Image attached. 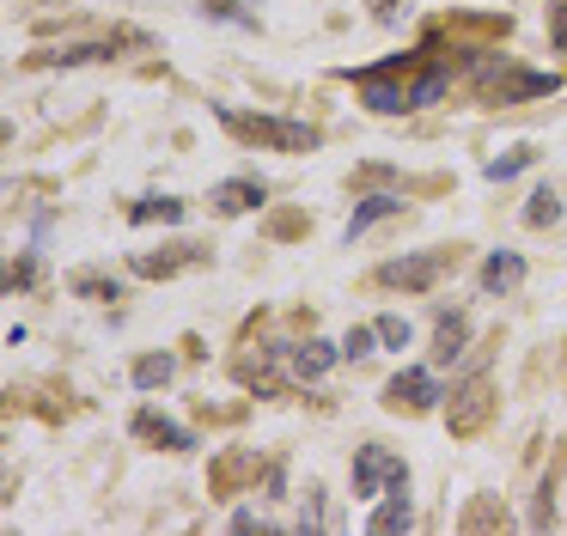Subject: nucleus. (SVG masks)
<instances>
[{
	"instance_id": "1",
	"label": "nucleus",
	"mask_w": 567,
	"mask_h": 536,
	"mask_svg": "<svg viewBox=\"0 0 567 536\" xmlns=\"http://www.w3.org/2000/svg\"><path fill=\"white\" fill-rule=\"evenodd\" d=\"M220 122L233 134H245V141H257V146H275V153H318V141H323L311 122H287V116H245V110H220Z\"/></svg>"
},
{
	"instance_id": "2",
	"label": "nucleus",
	"mask_w": 567,
	"mask_h": 536,
	"mask_svg": "<svg viewBox=\"0 0 567 536\" xmlns=\"http://www.w3.org/2000/svg\"><path fill=\"white\" fill-rule=\"evenodd\" d=\"M555 73H530V68H506L501 55H482L476 61V92L488 97V104H518V97H543L555 92Z\"/></svg>"
},
{
	"instance_id": "3",
	"label": "nucleus",
	"mask_w": 567,
	"mask_h": 536,
	"mask_svg": "<svg viewBox=\"0 0 567 536\" xmlns=\"http://www.w3.org/2000/svg\"><path fill=\"white\" fill-rule=\"evenodd\" d=\"M391 487H409V470L391 445H360L354 451V494L360 499H384Z\"/></svg>"
},
{
	"instance_id": "4",
	"label": "nucleus",
	"mask_w": 567,
	"mask_h": 536,
	"mask_svg": "<svg viewBox=\"0 0 567 536\" xmlns=\"http://www.w3.org/2000/svg\"><path fill=\"white\" fill-rule=\"evenodd\" d=\"M488 414H494V384L476 372L470 384H457L452 409H445V426H452L457 439H470V433H482V426H488Z\"/></svg>"
},
{
	"instance_id": "5",
	"label": "nucleus",
	"mask_w": 567,
	"mask_h": 536,
	"mask_svg": "<svg viewBox=\"0 0 567 536\" xmlns=\"http://www.w3.org/2000/svg\"><path fill=\"white\" fill-rule=\"evenodd\" d=\"M445 268V250H421V256H396L379 268V287H403V292H427Z\"/></svg>"
},
{
	"instance_id": "6",
	"label": "nucleus",
	"mask_w": 567,
	"mask_h": 536,
	"mask_svg": "<svg viewBox=\"0 0 567 536\" xmlns=\"http://www.w3.org/2000/svg\"><path fill=\"white\" fill-rule=\"evenodd\" d=\"M440 396L445 390H440V378H433L427 365H403V372L384 384V402H391V409H433Z\"/></svg>"
},
{
	"instance_id": "7",
	"label": "nucleus",
	"mask_w": 567,
	"mask_h": 536,
	"mask_svg": "<svg viewBox=\"0 0 567 536\" xmlns=\"http://www.w3.org/2000/svg\"><path fill=\"white\" fill-rule=\"evenodd\" d=\"M336 353L342 348H330V341H299V348H281V360H287V378H293V384H318L336 365Z\"/></svg>"
},
{
	"instance_id": "8",
	"label": "nucleus",
	"mask_w": 567,
	"mask_h": 536,
	"mask_svg": "<svg viewBox=\"0 0 567 536\" xmlns=\"http://www.w3.org/2000/svg\"><path fill=\"white\" fill-rule=\"evenodd\" d=\"M135 439H147V445H159V451H196V433L177 426L172 414H159V409H141L135 414Z\"/></svg>"
},
{
	"instance_id": "9",
	"label": "nucleus",
	"mask_w": 567,
	"mask_h": 536,
	"mask_svg": "<svg viewBox=\"0 0 567 536\" xmlns=\"http://www.w3.org/2000/svg\"><path fill=\"white\" fill-rule=\"evenodd\" d=\"M348 80H360V97H367V110H379V116H403V110H415L409 104V85H391L384 73H348Z\"/></svg>"
},
{
	"instance_id": "10",
	"label": "nucleus",
	"mask_w": 567,
	"mask_h": 536,
	"mask_svg": "<svg viewBox=\"0 0 567 536\" xmlns=\"http://www.w3.org/2000/svg\"><path fill=\"white\" fill-rule=\"evenodd\" d=\"M518 280H525V256L518 250H494L488 262H482V292H494V299H506Z\"/></svg>"
},
{
	"instance_id": "11",
	"label": "nucleus",
	"mask_w": 567,
	"mask_h": 536,
	"mask_svg": "<svg viewBox=\"0 0 567 536\" xmlns=\"http://www.w3.org/2000/svg\"><path fill=\"white\" fill-rule=\"evenodd\" d=\"M262 183H250V177H226V183H214V195L208 202L220 207V214H250V207H262Z\"/></svg>"
},
{
	"instance_id": "12",
	"label": "nucleus",
	"mask_w": 567,
	"mask_h": 536,
	"mask_svg": "<svg viewBox=\"0 0 567 536\" xmlns=\"http://www.w3.org/2000/svg\"><path fill=\"white\" fill-rule=\"evenodd\" d=\"M189 262H202V250L196 244H172V250H141L135 256V275H147V280H165V275H177V268H189Z\"/></svg>"
},
{
	"instance_id": "13",
	"label": "nucleus",
	"mask_w": 567,
	"mask_h": 536,
	"mask_svg": "<svg viewBox=\"0 0 567 536\" xmlns=\"http://www.w3.org/2000/svg\"><path fill=\"white\" fill-rule=\"evenodd\" d=\"M391 214H403V195H367V202L354 207V219H348V226H342V238L354 244L360 231H372V226H379V219H391Z\"/></svg>"
},
{
	"instance_id": "14",
	"label": "nucleus",
	"mask_w": 567,
	"mask_h": 536,
	"mask_svg": "<svg viewBox=\"0 0 567 536\" xmlns=\"http://www.w3.org/2000/svg\"><path fill=\"white\" fill-rule=\"evenodd\" d=\"M464 341H470L464 311H440V329H433V360H440V365H452L457 353H464Z\"/></svg>"
},
{
	"instance_id": "15",
	"label": "nucleus",
	"mask_w": 567,
	"mask_h": 536,
	"mask_svg": "<svg viewBox=\"0 0 567 536\" xmlns=\"http://www.w3.org/2000/svg\"><path fill=\"white\" fill-rule=\"evenodd\" d=\"M409 518H415V512H409V494L403 487H391V494L379 499V506H372V518H367V530H409Z\"/></svg>"
},
{
	"instance_id": "16",
	"label": "nucleus",
	"mask_w": 567,
	"mask_h": 536,
	"mask_svg": "<svg viewBox=\"0 0 567 536\" xmlns=\"http://www.w3.org/2000/svg\"><path fill=\"white\" fill-rule=\"evenodd\" d=\"M128 219H135V226H153V219H159V226H177V219H184V202H177V195H141V202L128 207Z\"/></svg>"
},
{
	"instance_id": "17",
	"label": "nucleus",
	"mask_w": 567,
	"mask_h": 536,
	"mask_svg": "<svg viewBox=\"0 0 567 536\" xmlns=\"http://www.w3.org/2000/svg\"><path fill=\"white\" fill-rule=\"evenodd\" d=\"M445 85H452V73H445V68H440V61H433V68H421V80H415V85H409V104H415V110H427V104H440V97H445Z\"/></svg>"
},
{
	"instance_id": "18",
	"label": "nucleus",
	"mask_w": 567,
	"mask_h": 536,
	"mask_svg": "<svg viewBox=\"0 0 567 536\" xmlns=\"http://www.w3.org/2000/svg\"><path fill=\"white\" fill-rule=\"evenodd\" d=\"M172 372H177L172 353H147V360H135V390H159Z\"/></svg>"
},
{
	"instance_id": "19",
	"label": "nucleus",
	"mask_w": 567,
	"mask_h": 536,
	"mask_svg": "<svg viewBox=\"0 0 567 536\" xmlns=\"http://www.w3.org/2000/svg\"><path fill=\"white\" fill-rule=\"evenodd\" d=\"M111 55H116V43H74V49L43 55V61H55V68H80V61H111Z\"/></svg>"
},
{
	"instance_id": "20",
	"label": "nucleus",
	"mask_w": 567,
	"mask_h": 536,
	"mask_svg": "<svg viewBox=\"0 0 567 536\" xmlns=\"http://www.w3.org/2000/svg\"><path fill=\"white\" fill-rule=\"evenodd\" d=\"M555 219H561V195L555 189H537L525 202V226H555Z\"/></svg>"
},
{
	"instance_id": "21",
	"label": "nucleus",
	"mask_w": 567,
	"mask_h": 536,
	"mask_svg": "<svg viewBox=\"0 0 567 536\" xmlns=\"http://www.w3.org/2000/svg\"><path fill=\"white\" fill-rule=\"evenodd\" d=\"M525 165H530V146H513L506 158H488V183H506V177H518Z\"/></svg>"
},
{
	"instance_id": "22",
	"label": "nucleus",
	"mask_w": 567,
	"mask_h": 536,
	"mask_svg": "<svg viewBox=\"0 0 567 536\" xmlns=\"http://www.w3.org/2000/svg\"><path fill=\"white\" fill-rule=\"evenodd\" d=\"M372 341H379V323H372V329H348V336H342V353H348V360H367V353H379Z\"/></svg>"
},
{
	"instance_id": "23",
	"label": "nucleus",
	"mask_w": 567,
	"mask_h": 536,
	"mask_svg": "<svg viewBox=\"0 0 567 536\" xmlns=\"http://www.w3.org/2000/svg\"><path fill=\"white\" fill-rule=\"evenodd\" d=\"M409 336H415V329H409V317H379V341L384 348H409Z\"/></svg>"
},
{
	"instance_id": "24",
	"label": "nucleus",
	"mask_w": 567,
	"mask_h": 536,
	"mask_svg": "<svg viewBox=\"0 0 567 536\" xmlns=\"http://www.w3.org/2000/svg\"><path fill=\"white\" fill-rule=\"evenodd\" d=\"M74 292H86V299H123V287L104 275H74Z\"/></svg>"
},
{
	"instance_id": "25",
	"label": "nucleus",
	"mask_w": 567,
	"mask_h": 536,
	"mask_svg": "<svg viewBox=\"0 0 567 536\" xmlns=\"http://www.w3.org/2000/svg\"><path fill=\"white\" fill-rule=\"evenodd\" d=\"M233 530H269V518H262V512H233Z\"/></svg>"
},
{
	"instance_id": "26",
	"label": "nucleus",
	"mask_w": 567,
	"mask_h": 536,
	"mask_svg": "<svg viewBox=\"0 0 567 536\" xmlns=\"http://www.w3.org/2000/svg\"><path fill=\"white\" fill-rule=\"evenodd\" d=\"M555 49H561V55H567V0H561V7H555Z\"/></svg>"
},
{
	"instance_id": "27",
	"label": "nucleus",
	"mask_w": 567,
	"mask_h": 536,
	"mask_svg": "<svg viewBox=\"0 0 567 536\" xmlns=\"http://www.w3.org/2000/svg\"><path fill=\"white\" fill-rule=\"evenodd\" d=\"M379 19H384V24H396V0H379Z\"/></svg>"
}]
</instances>
